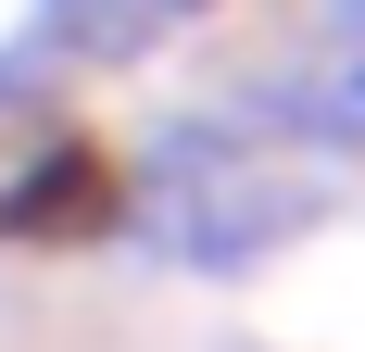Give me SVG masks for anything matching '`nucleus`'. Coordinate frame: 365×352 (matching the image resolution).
Listing matches in <instances>:
<instances>
[{
  "label": "nucleus",
  "instance_id": "f257e3e1",
  "mask_svg": "<svg viewBox=\"0 0 365 352\" xmlns=\"http://www.w3.org/2000/svg\"><path fill=\"white\" fill-rule=\"evenodd\" d=\"M88 214H101V164H88V151H63V164L51 176H26V189H13V202H0V239H51V227H88Z\"/></svg>",
  "mask_w": 365,
  "mask_h": 352
}]
</instances>
